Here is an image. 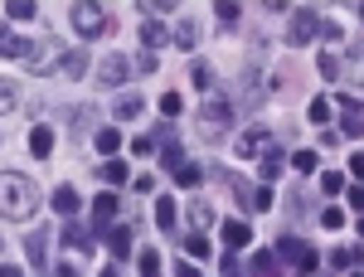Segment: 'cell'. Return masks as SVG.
I'll use <instances>...</instances> for the list:
<instances>
[{
	"label": "cell",
	"instance_id": "obj_1",
	"mask_svg": "<svg viewBox=\"0 0 364 277\" xmlns=\"http://www.w3.org/2000/svg\"><path fill=\"white\" fill-rule=\"evenodd\" d=\"M0 214L15 224L34 219L39 214V185L20 170H0Z\"/></svg>",
	"mask_w": 364,
	"mask_h": 277
},
{
	"label": "cell",
	"instance_id": "obj_2",
	"mask_svg": "<svg viewBox=\"0 0 364 277\" xmlns=\"http://www.w3.org/2000/svg\"><path fill=\"white\" fill-rule=\"evenodd\" d=\"M195 122H199V137H204V141H219V137H228V132H233L238 108H233V103H224V98H209V103L195 112Z\"/></svg>",
	"mask_w": 364,
	"mask_h": 277
},
{
	"label": "cell",
	"instance_id": "obj_3",
	"mask_svg": "<svg viewBox=\"0 0 364 277\" xmlns=\"http://www.w3.org/2000/svg\"><path fill=\"white\" fill-rule=\"evenodd\" d=\"M68 20H73V29H78V39H102V34L112 29L107 5H97V0H78V5L68 10Z\"/></svg>",
	"mask_w": 364,
	"mask_h": 277
},
{
	"label": "cell",
	"instance_id": "obj_4",
	"mask_svg": "<svg viewBox=\"0 0 364 277\" xmlns=\"http://www.w3.org/2000/svg\"><path fill=\"white\" fill-rule=\"evenodd\" d=\"M272 253H277V263H291V268H296V273H316V268H321V258H316V249H311V244H301V239H296V234H282L277 244H272Z\"/></svg>",
	"mask_w": 364,
	"mask_h": 277
},
{
	"label": "cell",
	"instance_id": "obj_5",
	"mask_svg": "<svg viewBox=\"0 0 364 277\" xmlns=\"http://www.w3.org/2000/svg\"><path fill=\"white\" fill-rule=\"evenodd\" d=\"M321 25H326V20H321L316 10H291V25H287V44H291V49L311 44V39L321 34Z\"/></svg>",
	"mask_w": 364,
	"mask_h": 277
},
{
	"label": "cell",
	"instance_id": "obj_6",
	"mask_svg": "<svg viewBox=\"0 0 364 277\" xmlns=\"http://www.w3.org/2000/svg\"><path fill=\"white\" fill-rule=\"evenodd\" d=\"M127 78H132V58H127V54H117V49H112V54L97 63V83H102V88H122Z\"/></svg>",
	"mask_w": 364,
	"mask_h": 277
},
{
	"label": "cell",
	"instance_id": "obj_7",
	"mask_svg": "<svg viewBox=\"0 0 364 277\" xmlns=\"http://www.w3.org/2000/svg\"><path fill=\"white\" fill-rule=\"evenodd\" d=\"M267 141H272L267 127H248V132H238V137H233V156L252 161V156H262V146H267Z\"/></svg>",
	"mask_w": 364,
	"mask_h": 277
},
{
	"label": "cell",
	"instance_id": "obj_8",
	"mask_svg": "<svg viewBox=\"0 0 364 277\" xmlns=\"http://www.w3.org/2000/svg\"><path fill=\"white\" fill-rule=\"evenodd\" d=\"M199 39H204V29H199V20H180V25L170 29V44L175 49H185V54H195Z\"/></svg>",
	"mask_w": 364,
	"mask_h": 277
},
{
	"label": "cell",
	"instance_id": "obj_9",
	"mask_svg": "<svg viewBox=\"0 0 364 277\" xmlns=\"http://www.w3.org/2000/svg\"><path fill=\"white\" fill-rule=\"evenodd\" d=\"M29 156H39V161L54 156V127H49V122H34V127H29Z\"/></svg>",
	"mask_w": 364,
	"mask_h": 277
},
{
	"label": "cell",
	"instance_id": "obj_10",
	"mask_svg": "<svg viewBox=\"0 0 364 277\" xmlns=\"http://www.w3.org/2000/svg\"><path fill=\"white\" fill-rule=\"evenodd\" d=\"M219 234H224L228 253H238V249H248V244H252V224H243V219H224V224H219Z\"/></svg>",
	"mask_w": 364,
	"mask_h": 277
},
{
	"label": "cell",
	"instance_id": "obj_11",
	"mask_svg": "<svg viewBox=\"0 0 364 277\" xmlns=\"http://www.w3.org/2000/svg\"><path fill=\"white\" fill-rule=\"evenodd\" d=\"M107 249H112V263H127V253H132V224H107Z\"/></svg>",
	"mask_w": 364,
	"mask_h": 277
},
{
	"label": "cell",
	"instance_id": "obj_12",
	"mask_svg": "<svg viewBox=\"0 0 364 277\" xmlns=\"http://www.w3.org/2000/svg\"><path fill=\"white\" fill-rule=\"evenodd\" d=\"M34 54V44H29L25 34H15V29H0V58H29Z\"/></svg>",
	"mask_w": 364,
	"mask_h": 277
},
{
	"label": "cell",
	"instance_id": "obj_13",
	"mask_svg": "<svg viewBox=\"0 0 364 277\" xmlns=\"http://www.w3.org/2000/svg\"><path fill=\"white\" fill-rule=\"evenodd\" d=\"M340 132H345V137H364V108L360 103H355V98H345V103H340Z\"/></svg>",
	"mask_w": 364,
	"mask_h": 277
},
{
	"label": "cell",
	"instance_id": "obj_14",
	"mask_svg": "<svg viewBox=\"0 0 364 277\" xmlns=\"http://www.w3.org/2000/svg\"><path fill=\"white\" fill-rule=\"evenodd\" d=\"M87 68H92L87 49H63V58H58V73H68V78H83Z\"/></svg>",
	"mask_w": 364,
	"mask_h": 277
},
{
	"label": "cell",
	"instance_id": "obj_15",
	"mask_svg": "<svg viewBox=\"0 0 364 277\" xmlns=\"http://www.w3.org/2000/svg\"><path fill=\"white\" fill-rule=\"evenodd\" d=\"M185 214H190V224H195V234H204V229L214 224V204H209L204 194H195V199L185 204Z\"/></svg>",
	"mask_w": 364,
	"mask_h": 277
},
{
	"label": "cell",
	"instance_id": "obj_16",
	"mask_svg": "<svg viewBox=\"0 0 364 277\" xmlns=\"http://www.w3.org/2000/svg\"><path fill=\"white\" fill-rule=\"evenodd\" d=\"M282 170H287V151H282V146L262 151V180H267V185H277V180H282Z\"/></svg>",
	"mask_w": 364,
	"mask_h": 277
},
{
	"label": "cell",
	"instance_id": "obj_17",
	"mask_svg": "<svg viewBox=\"0 0 364 277\" xmlns=\"http://www.w3.org/2000/svg\"><path fill=\"white\" fill-rule=\"evenodd\" d=\"M141 44H146L151 54H156V49H166V44H170V29L161 25V20H146V25H141Z\"/></svg>",
	"mask_w": 364,
	"mask_h": 277
},
{
	"label": "cell",
	"instance_id": "obj_18",
	"mask_svg": "<svg viewBox=\"0 0 364 277\" xmlns=\"http://www.w3.org/2000/svg\"><path fill=\"white\" fill-rule=\"evenodd\" d=\"M49 204H54V214H63V219H73V214H78V190H73V185H58Z\"/></svg>",
	"mask_w": 364,
	"mask_h": 277
},
{
	"label": "cell",
	"instance_id": "obj_19",
	"mask_svg": "<svg viewBox=\"0 0 364 277\" xmlns=\"http://www.w3.org/2000/svg\"><path fill=\"white\" fill-rule=\"evenodd\" d=\"M141 112H146V98L141 93H122L117 98V122H136Z\"/></svg>",
	"mask_w": 364,
	"mask_h": 277
},
{
	"label": "cell",
	"instance_id": "obj_20",
	"mask_svg": "<svg viewBox=\"0 0 364 277\" xmlns=\"http://www.w3.org/2000/svg\"><path fill=\"white\" fill-rule=\"evenodd\" d=\"M248 273H252V277H277V273H282L277 253H272V249H257V253H252V268H248Z\"/></svg>",
	"mask_w": 364,
	"mask_h": 277
},
{
	"label": "cell",
	"instance_id": "obj_21",
	"mask_svg": "<svg viewBox=\"0 0 364 277\" xmlns=\"http://www.w3.org/2000/svg\"><path fill=\"white\" fill-rule=\"evenodd\" d=\"M175 219H180V204L170 199V194H156V229H175Z\"/></svg>",
	"mask_w": 364,
	"mask_h": 277
},
{
	"label": "cell",
	"instance_id": "obj_22",
	"mask_svg": "<svg viewBox=\"0 0 364 277\" xmlns=\"http://www.w3.org/2000/svg\"><path fill=\"white\" fill-rule=\"evenodd\" d=\"M92 146H97V151H102L107 161H117V151H122L127 141H122V132H117V127H102V132L92 137Z\"/></svg>",
	"mask_w": 364,
	"mask_h": 277
},
{
	"label": "cell",
	"instance_id": "obj_23",
	"mask_svg": "<svg viewBox=\"0 0 364 277\" xmlns=\"http://www.w3.org/2000/svg\"><path fill=\"white\" fill-rule=\"evenodd\" d=\"M316 73H321V78H326V83H336L340 73H345V58H340L336 49H326V54L316 58Z\"/></svg>",
	"mask_w": 364,
	"mask_h": 277
},
{
	"label": "cell",
	"instance_id": "obj_24",
	"mask_svg": "<svg viewBox=\"0 0 364 277\" xmlns=\"http://www.w3.org/2000/svg\"><path fill=\"white\" fill-rule=\"evenodd\" d=\"M92 219H97V224H112L117 219V194L112 190H102L97 199H92Z\"/></svg>",
	"mask_w": 364,
	"mask_h": 277
},
{
	"label": "cell",
	"instance_id": "obj_25",
	"mask_svg": "<svg viewBox=\"0 0 364 277\" xmlns=\"http://www.w3.org/2000/svg\"><path fill=\"white\" fill-rule=\"evenodd\" d=\"M25 253H29V263H44V258H49V229L29 234V239H25Z\"/></svg>",
	"mask_w": 364,
	"mask_h": 277
},
{
	"label": "cell",
	"instance_id": "obj_26",
	"mask_svg": "<svg viewBox=\"0 0 364 277\" xmlns=\"http://www.w3.org/2000/svg\"><path fill=\"white\" fill-rule=\"evenodd\" d=\"M355 263H364V253L355 249V244H345V249H336V253H331V268H340V273H350Z\"/></svg>",
	"mask_w": 364,
	"mask_h": 277
},
{
	"label": "cell",
	"instance_id": "obj_27",
	"mask_svg": "<svg viewBox=\"0 0 364 277\" xmlns=\"http://www.w3.org/2000/svg\"><path fill=\"white\" fill-rule=\"evenodd\" d=\"M63 244H68V249H78V253H87V249H92V229L68 224V229H63Z\"/></svg>",
	"mask_w": 364,
	"mask_h": 277
},
{
	"label": "cell",
	"instance_id": "obj_28",
	"mask_svg": "<svg viewBox=\"0 0 364 277\" xmlns=\"http://www.w3.org/2000/svg\"><path fill=\"white\" fill-rule=\"evenodd\" d=\"M331 112H336V103H331V98H311L306 117L316 122V127H326V122H331Z\"/></svg>",
	"mask_w": 364,
	"mask_h": 277
},
{
	"label": "cell",
	"instance_id": "obj_29",
	"mask_svg": "<svg viewBox=\"0 0 364 277\" xmlns=\"http://www.w3.org/2000/svg\"><path fill=\"white\" fill-rule=\"evenodd\" d=\"M102 180H107V185H127V180H132L127 161H122V156H117V161H107V166H102Z\"/></svg>",
	"mask_w": 364,
	"mask_h": 277
},
{
	"label": "cell",
	"instance_id": "obj_30",
	"mask_svg": "<svg viewBox=\"0 0 364 277\" xmlns=\"http://www.w3.org/2000/svg\"><path fill=\"white\" fill-rule=\"evenodd\" d=\"M136 273H141V277H161V253H156V249H141Z\"/></svg>",
	"mask_w": 364,
	"mask_h": 277
},
{
	"label": "cell",
	"instance_id": "obj_31",
	"mask_svg": "<svg viewBox=\"0 0 364 277\" xmlns=\"http://www.w3.org/2000/svg\"><path fill=\"white\" fill-rule=\"evenodd\" d=\"M175 180H180V185H185V190H195L199 180H204V166H195V161H185V166L175 170Z\"/></svg>",
	"mask_w": 364,
	"mask_h": 277
},
{
	"label": "cell",
	"instance_id": "obj_32",
	"mask_svg": "<svg viewBox=\"0 0 364 277\" xmlns=\"http://www.w3.org/2000/svg\"><path fill=\"white\" fill-rule=\"evenodd\" d=\"M20 108V88L15 83H0V117H5V112H15Z\"/></svg>",
	"mask_w": 364,
	"mask_h": 277
},
{
	"label": "cell",
	"instance_id": "obj_33",
	"mask_svg": "<svg viewBox=\"0 0 364 277\" xmlns=\"http://www.w3.org/2000/svg\"><path fill=\"white\" fill-rule=\"evenodd\" d=\"M161 166H166V170H180V166H185V151H180L175 141H170V146H161Z\"/></svg>",
	"mask_w": 364,
	"mask_h": 277
},
{
	"label": "cell",
	"instance_id": "obj_34",
	"mask_svg": "<svg viewBox=\"0 0 364 277\" xmlns=\"http://www.w3.org/2000/svg\"><path fill=\"white\" fill-rule=\"evenodd\" d=\"M185 253L204 263V258H209V239H204V234H190V239H185Z\"/></svg>",
	"mask_w": 364,
	"mask_h": 277
},
{
	"label": "cell",
	"instance_id": "obj_35",
	"mask_svg": "<svg viewBox=\"0 0 364 277\" xmlns=\"http://www.w3.org/2000/svg\"><path fill=\"white\" fill-rule=\"evenodd\" d=\"M5 15L25 25V20H34V5H29V0H10V5H5Z\"/></svg>",
	"mask_w": 364,
	"mask_h": 277
},
{
	"label": "cell",
	"instance_id": "obj_36",
	"mask_svg": "<svg viewBox=\"0 0 364 277\" xmlns=\"http://www.w3.org/2000/svg\"><path fill=\"white\" fill-rule=\"evenodd\" d=\"M214 15H219V25H238V15H243V10H238V5H228V0H219V5H214Z\"/></svg>",
	"mask_w": 364,
	"mask_h": 277
},
{
	"label": "cell",
	"instance_id": "obj_37",
	"mask_svg": "<svg viewBox=\"0 0 364 277\" xmlns=\"http://www.w3.org/2000/svg\"><path fill=\"white\" fill-rule=\"evenodd\" d=\"M219 277H248L243 258H238V253H228V258H224V268H219Z\"/></svg>",
	"mask_w": 364,
	"mask_h": 277
},
{
	"label": "cell",
	"instance_id": "obj_38",
	"mask_svg": "<svg viewBox=\"0 0 364 277\" xmlns=\"http://www.w3.org/2000/svg\"><path fill=\"white\" fill-rule=\"evenodd\" d=\"M68 127H73V132H87V127H92V112H87V108H73V112H68Z\"/></svg>",
	"mask_w": 364,
	"mask_h": 277
},
{
	"label": "cell",
	"instance_id": "obj_39",
	"mask_svg": "<svg viewBox=\"0 0 364 277\" xmlns=\"http://www.w3.org/2000/svg\"><path fill=\"white\" fill-rule=\"evenodd\" d=\"M321 190H326V194H340V190H345V175H340V170H326V175H321Z\"/></svg>",
	"mask_w": 364,
	"mask_h": 277
},
{
	"label": "cell",
	"instance_id": "obj_40",
	"mask_svg": "<svg viewBox=\"0 0 364 277\" xmlns=\"http://www.w3.org/2000/svg\"><path fill=\"white\" fill-rule=\"evenodd\" d=\"M190 78H195V88H209V83H214V73H209V63H199V58L190 63Z\"/></svg>",
	"mask_w": 364,
	"mask_h": 277
},
{
	"label": "cell",
	"instance_id": "obj_41",
	"mask_svg": "<svg viewBox=\"0 0 364 277\" xmlns=\"http://www.w3.org/2000/svg\"><path fill=\"white\" fill-rule=\"evenodd\" d=\"M291 166L301 170V175H311V170L321 166V161H316V151H296V156H291Z\"/></svg>",
	"mask_w": 364,
	"mask_h": 277
},
{
	"label": "cell",
	"instance_id": "obj_42",
	"mask_svg": "<svg viewBox=\"0 0 364 277\" xmlns=\"http://www.w3.org/2000/svg\"><path fill=\"white\" fill-rule=\"evenodd\" d=\"M161 112H166V117H180V112H185V98H180V93H166V98H161Z\"/></svg>",
	"mask_w": 364,
	"mask_h": 277
},
{
	"label": "cell",
	"instance_id": "obj_43",
	"mask_svg": "<svg viewBox=\"0 0 364 277\" xmlns=\"http://www.w3.org/2000/svg\"><path fill=\"white\" fill-rule=\"evenodd\" d=\"M321 224H326V229H345V209H336V204L321 209Z\"/></svg>",
	"mask_w": 364,
	"mask_h": 277
},
{
	"label": "cell",
	"instance_id": "obj_44",
	"mask_svg": "<svg viewBox=\"0 0 364 277\" xmlns=\"http://www.w3.org/2000/svg\"><path fill=\"white\" fill-rule=\"evenodd\" d=\"M248 209H272V190H267V185H262V190H252Z\"/></svg>",
	"mask_w": 364,
	"mask_h": 277
},
{
	"label": "cell",
	"instance_id": "obj_45",
	"mask_svg": "<svg viewBox=\"0 0 364 277\" xmlns=\"http://www.w3.org/2000/svg\"><path fill=\"white\" fill-rule=\"evenodd\" d=\"M132 73H156V54H151V49H146V54H141L136 63H132Z\"/></svg>",
	"mask_w": 364,
	"mask_h": 277
},
{
	"label": "cell",
	"instance_id": "obj_46",
	"mask_svg": "<svg viewBox=\"0 0 364 277\" xmlns=\"http://www.w3.org/2000/svg\"><path fill=\"white\" fill-rule=\"evenodd\" d=\"M44 277H78V263H54Z\"/></svg>",
	"mask_w": 364,
	"mask_h": 277
},
{
	"label": "cell",
	"instance_id": "obj_47",
	"mask_svg": "<svg viewBox=\"0 0 364 277\" xmlns=\"http://www.w3.org/2000/svg\"><path fill=\"white\" fill-rule=\"evenodd\" d=\"M132 151H136V156H156V137H141V141H132Z\"/></svg>",
	"mask_w": 364,
	"mask_h": 277
},
{
	"label": "cell",
	"instance_id": "obj_48",
	"mask_svg": "<svg viewBox=\"0 0 364 277\" xmlns=\"http://www.w3.org/2000/svg\"><path fill=\"white\" fill-rule=\"evenodd\" d=\"M345 190H350V209H360V214H364V185H345Z\"/></svg>",
	"mask_w": 364,
	"mask_h": 277
},
{
	"label": "cell",
	"instance_id": "obj_49",
	"mask_svg": "<svg viewBox=\"0 0 364 277\" xmlns=\"http://www.w3.org/2000/svg\"><path fill=\"white\" fill-rule=\"evenodd\" d=\"M350 175H355V180H364V151H355V156H350Z\"/></svg>",
	"mask_w": 364,
	"mask_h": 277
},
{
	"label": "cell",
	"instance_id": "obj_50",
	"mask_svg": "<svg viewBox=\"0 0 364 277\" xmlns=\"http://www.w3.org/2000/svg\"><path fill=\"white\" fill-rule=\"evenodd\" d=\"M175 277H199L195 263H175Z\"/></svg>",
	"mask_w": 364,
	"mask_h": 277
},
{
	"label": "cell",
	"instance_id": "obj_51",
	"mask_svg": "<svg viewBox=\"0 0 364 277\" xmlns=\"http://www.w3.org/2000/svg\"><path fill=\"white\" fill-rule=\"evenodd\" d=\"M0 277H25L20 268H10V263H0Z\"/></svg>",
	"mask_w": 364,
	"mask_h": 277
},
{
	"label": "cell",
	"instance_id": "obj_52",
	"mask_svg": "<svg viewBox=\"0 0 364 277\" xmlns=\"http://www.w3.org/2000/svg\"><path fill=\"white\" fill-rule=\"evenodd\" d=\"M345 277H364V273H345Z\"/></svg>",
	"mask_w": 364,
	"mask_h": 277
},
{
	"label": "cell",
	"instance_id": "obj_53",
	"mask_svg": "<svg viewBox=\"0 0 364 277\" xmlns=\"http://www.w3.org/2000/svg\"><path fill=\"white\" fill-rule=\"evenodd\" d=\"M360 15H364V10H360Z\"/></svg>",
	"mask_w": 364,
	"mask_h": 277
}]
</instances>
